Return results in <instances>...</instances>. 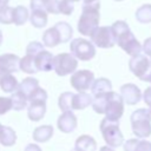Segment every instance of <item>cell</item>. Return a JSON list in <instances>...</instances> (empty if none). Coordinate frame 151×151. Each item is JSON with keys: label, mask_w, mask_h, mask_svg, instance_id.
<instances>
[{"label": "cell", "mask_w": 151, "mask_h": 151, "mask_svg": "<svg viewBox=\"0 0 151 151\" xmlns=\"http://www.w3.org/2000/svg\"><path fill=\"white\" fill-rule=\"evenodd\" d=\"M58 9H59V13L64 15H71L74 11V5L68 0H59Z\"/></svg>", "instance_id": "e575fe53"}, {"label": "cell", "mask_w": 151, "mask_h": 151, "mask_svg": "<svg viewBox=\"0 0 151 151\" xmlns=\"http://www.w3.org/2000/svg\"><path fill=\"white\" fill-rule=\"evenodd\" d=\"M111 31L116 44L129 55L136 57L142 53V45L131 32L129 25L123 20H117L112 24Z\"/></svg>", "instance_id": "6da1fadb"}, {"label": "cell", "mask_w": 151, "mask_h": 151, "mask_svg": "<svg viewBox=\"0 0 151 151\" xmlns=\"http://www.w3.org/2000/svg\"><path fill=\"white\" fill-rule=\"evenodd\" d=\"M19 68H20L22 72L28 73V74L37 73L38 70H37V66H35L34 57H33V55H29V54H26L25 57L20 58V61H19Z\"/></svg>", "instance_id": "f1b7e54d"}, {"label": "cell", "mask_w": 151, "mask_h": 151, "mask_svg": "<svg viewBox=\"0 0 151 151\" xmlns=\"http://www.w3.org/2000/svg\"><path fill=\"white\" fill-rule=\"evenodd\" d=\"M71 54L80 61H88L96 55V46L86 39L76 38L70 42Z\"/></svg>", "instance_id": "5b68a950"}, {"label": "cell", "mask_w": 151, "mask_h": 151, "mask_svg": "<svg viewBox=\"0 0 151 151\" xmlns=\"http://www.w3.org/2000/svg\"><path fill=\"white\" fill-rule=\"evenodd\" d=\"M61 44L60 40V35L58 33V31L55 29V27H50L48 29H46L42 34V45L46 47H55L57 45Z\"/></svg>", "instance_id": "44dd1931"}, {"label": "cell", "mask_w": 151, "mask_h": 151, "mask_svg": "<svg viewBox=\"0 0 151 151\" xmlns=\"http://www.w3.org/2000/svg\"><path fill=\"white\" fill-rule=\"evenodd\" d=\"M24 151H42L41 149H40V146L39 145H37V144H28L26 147H25V150Z\"/></svg>", "instance_id": "ab89813d"}, {"label": "cell", "mask_w": 151, "mask_h": 151, "mask_svg": "<svg viewBox=\"0 0 151 151\" xmlns=\"http://www.w3.org/2000/svg\"><path fill=\"white\" fill-rule=\"evenodd\" d=\"M114 1H123V0H114Z\"/></svg>", "instance_id": "c3c4849f"}, {"label": "cell", "mask_w": 151, "mask_h": 151, "mask_svg": "<svg viewBox=\"0 0 151 151\" xmlns=\"http://www.w3.org/2000/svg\"><path fill=\"white\" fill-rule=\"evenodd\" d=\"M100 1L99 0H84L81 5V14L78 20V31L80 34L90 37L100 20Z\"/></svg>", "instance_id": "7a4b0ae2"}, {"label": "cell", "mask_w": 151, "mask_h": 151, "mask_svg": "<svg viewBox=\"0 0 151 151\" xmlns=\"http://www.w3.org/2000/svg\"><path fill=\"white\" fill-rule=\"evenodd\" d=\"M124 113V101L119 93L110 91L105 107V118L111 122H119Z\"/></svg>", "instance_id": "ba28073f"}, {"label": "cell", "mask_w": 151, "mask_h": 151, "mask_svg": "<svg viewBox=\"0 0 151 151\" xmlns=\"http://www.w3.org/2000/svg\"><path fill=\"white\" fill-rule=\"evenodd\" d=\"M91 90H92L93 96H98V94L112 91V84L107 78H98L93 80Z\"/></svg>", "instance_id": "7402d4cb"}, {"label": "cell", "mask_w": 151, "mask_h": 151, "mask_svg": "<svg viewBox=\"0 0 151 151\" xmlns=\"http://www.w3.org/2000/svg\"><path fill=\"white\" fill-rule=\"evenodd\" d=\"M12 110V100L9 97H0V116Z\"/></svg>", "instance_id": "8d00e7d4"}, {"label": "cell", "mask_w": 151, "mask_h": 151, "mask_svg": "<svg viewBox=\"0 0 151 151\" xmlns=\"http://www.w3.org/2000/svg\"><path fill=\"white\" fill-rule=\"evenodd\" d=\"M19 61L20 58L17 54H12V53L0 54V79L7 74L18 72L20 70Z\"/></svg>", "instance_id": "8fae6325"}, {"label": "cell", "mask_w": 151, "mask_h": 151, "mask_svg": "<svg viewBox=\"0 0 151 151\" xmlns=\"http://www.w3.org/2000/svg\"><path fill=\"white\" fill-rule=\"evenodd\" d=\"M124 151H151V142L146 139L132 138L123 143Z\"/></svg>", "instance_id": "2e32d148"}, {"label": "cell", "mask_w": 151, "mask_h": 151, "mask_svg": "<svg viewBox=\"0 0 151 151\" xmlns=\"http://www.w3.org/2000/svg\"><path fill=\"white\" fill-rule=\"evenodd\" d=\"M29 18L28 9L25 6H17L13 11V24L17 26L24 25Z\"/></svg>", "instance_id": "f546056e"}, {"label": "cell", "mask_w": 151, "mask_h": 151, "mask_svg": "<svg viewBox=\"0 0 151 151\" xmlns=\"http://www.w3.org/2000/svg\"><path fill=\"white\" fill-rule=\"evenodd\" d=\"M34 61H35L38 72L39 71L48 72V71L53 70V55L51 52H48L46 50H42L41 52H39L34 57Z\"/></svg>", "instance_id": "5bb4252c"}, {"label": "cell", "mask_w": 151, "mask_h": 151, "mask_svg": "<svg viewBox=\"0 0 151 151\" xmlns=\"http://www.w3.org/2000/svg\"><path fill=\"white\" fill-rule=\"evenodd\" d=\"M71 151H78V150H76V149H74V147H73V149H72V150H71Z\"/></svg>", "instance_id": "f6af8a7d"}, {"label": "cell", "mask_w": 151, "mask_h": 151, "mask_svg": "<svg viewBox=\"0 0 151 151\" xmlns=\"http://www.w3.org/2000/svg\"><path fill=\"white\" fill-rule=\"evenodd\" d=\"M1 42H2V32L0 31V45H1Z\"/></svg>", "instance_id": "7bdbcfd3"}, {"label": "cell", "mask_w": 151, "mask_h": 151, "mask_svg": "<svg viewBox=\"0 0 151 151\" xmlns=\"http://www.w3.org/2000/svg\"><path fill=\"white\" fill-rule=\"evenodd\" d=\"M77 67L78 60L71 53H59L53 57V71L60 77L76 72Z\"/></svg>", "instance_id": "52a82bcc"}, {"label": "cell", "mask_w": 151, "mask_h": 151, "mask_svg": "<svg viewBox=\"0 0 151 151\" xmlns=\"http://www.w3.org/2000/svg\"><path fill=\"white\" fill-rule=\"evenodd\" d=\"M78 125V120H77V117L76 114L72 112V111H65L63 112L58 120H57V126L58 129L64 132V133H71L76 130Z\"/></svg>", "instance_id": "4fadbf2b"}, {"label": "cell", "mask_w": 151, "mask_h": 151, "mask_svg": "<svg viewBox=\"0 0 151 151\" xmlns=\"http://www.w3.org/2000/svg\"><path fill=\"white\" fill-rule=\"evenodd\" d=\"M142 51H144L145 55L151 60V37L144 40V44L142 46Z\"/></svg>", "instance_id": "74e56055"}, {"label": "cell", "mask_w": 151, "mask_h": 151, "mask_svg": "<svg viewBox=\"0 0 151 151\" xmlns=\"http://www.w3.org/2000/svg\"><path fill=\"white\" fill-rule=\"evenodd\" d=\"M91 42L99 48H111L116 45L111 26H99L90 35Z\"/></svg>", "instance_id": "9c48e42d"}, {"label": "cell", "mask_w": 151, "mask_h": 151, "mask_svg": "<svg viewBox=\"0 0 151 151\" xmlns=\"http://www.w3.org/2000/svg\"><path fill=\"white\" fill-rule=\"evenodd\" d=\"M149 112H150V114H151V107H150V109H149Z\"/></svg>", "instance_id": "bcb514c9"}, {"label": "cell", "mask_w": 151, "mask_h": 151, "mask_svg": "<svg viewBox=\"0 0 151 151\" xmlns=\"http://www.w3.org/2000/svg\"><path fill=\"white\" fill-rule=\"evenodd\" d=\"M68 1H71V2H77V1H80V0H68Z\"/></svg>", "instance_id": "ee69618b"}, {"label": "cell", "mask_w": 151, "mask_h": 151, "mask_svg": "<svg viewBox=\"0 0 151 151\" xmlns=\"http://www.w3.org/2000/svg\"><path fill=\"white\" fill-rule=\"evenodd\" d=\"M55 29L58 31L59 35H60V40L61 42H67L71 40L72 35H73V29L71 27V25L66 21H59L54 25Z\"/></svg>", "instance_id": "83f0119b"}, {"label": "cell", "mask_w": 151, "mask_h": 151, "mask_svg": "<svg viewBox=\"0 0 151 151\" xmlns=\"http://www.w3.org/2000/svg\"><path fill=\"white\" fill-rule=\"evenodd\" d=\"M99 151H114V149H112V147H110V146H101V147L99 149Z\"/></svg>", "instance_id": "60d3db41"}, {"label": "cell", "mask_w": 151, "mask_h": 151, "mask_svg": "<svg viewBox=\"0 0 151 151\" xmlns=\"http://www.w3.org/2000/svg\"><path fill=\"white\" fill-rule=\"evenodd\" d=\"M13 11L14 8L8 5L0 7V22L4 25L13 24Z\"/></svg>", "instance_id": "836d02e7"}, {"label": "cell", "mask_w": 151, "mask_h": 151, "mask_svg": "<svg viewBox=\"0 0 151 151\" xmlns=\"http://www.w3.org/2000/svg\"><path fill=\"white\" fill-rule=\"evenodd\" d=\"M19 83L13 74H7L0 79V87L6 93H13L18 90Z\"/></svg>", "instance_id": "d4e9b609"}, {"label": "cell", "mask_w": 151, "mask_h": 151, "mask_svg": "<svg viewBox=\"0 0 151 151\" xmlns=\"http://www.w3.org/2000/svg\"><path fill=\"white\" fill-rule=\"evenodd\" d=\"M136 19L140 24L151 22V4H144L136 11Z\"/></svg>", "instance_id": "4dcf8cb0"}, {"label": "cell", "mask_w": 151, "mask_h": 151, "mask_svg": "<svg viewBox=\"0 0 151 151\" xmlns=\"http://www.w3.org/2000/svg\"><path fill=\"white\" fill-rule=\"evenodd\" d=\"M93 97L86 92H78L73 94L72 99V111L73 110H84L92 104Z\"/></svg>", "instance_id": "e0dca14e"}, {"label": "cell", "mask_w": 151, "mask_h": 151, "mask_svg": "<svg viewBox=\"0 0 151 151\" xmlns=\"http://www.w3.org/2000/svg\"><path fill=\"white\" fill-rule=\"evenodd\" d=\"M120 97L127 105H136L142 99V92L139 87L132 83H127L120 86Z\"/></svg>", "instance_id": "7c38bea8"}, {"label": "cell", "mask_w": 151, "mask_h": 151, "mask_svg": "<svg viewBox=\"0 0 151 151\" xmlns=\"http://www.w3.org/2000/svg\"><path fill=\"white\" fill-rule=\"evenodd\" d=\"M46 113V103H32L27 106V116L32 122L40 120Z\"/></svg>", "instance_id": "d6986e66"}, {"label": "cell", "mask_w": 151, "mask_h": 151, "mask_svg": "<svg viewBox=\"0 0 151 151\" xmlns=\"http://www.w3.org/2000/svg\"><path fill=\"white\" fill-rule=\"evenodd\" d=\"M27 99H28L29 104H32V103H46V100H47V92L39 86L27 97Z\"/></svg>", "instance_id": "d6a6232c"}, {"label": "cell", "mask_w": 151, "mask_h": 151, "mask_svg": "<svg viewBox=\"0 0 151 151\" xmlns=\"http://www.w3.org/2000/svg\"><path fill=\"white\" fill-rule=\"evenodd\" d=\"M28 19L32 26L35 28H42L47 24V13L44 9H32Z\"/></svg>", "instance_id": "603a6c76"}, {"label": "cell", "mask_w": 151, "mask_h": 151, "mask_svg": "<svg viewBox=\"0 0 151 151\" xmlns=\"http://www.w3.org/2000/svg\"><path fill=\"white\" fill-rule=\"evenodd\" d=\"M8 1H9V0H0V7L8 5Z\"/></svg>", "instance_id": "b9f144b4"}, {"label": "cell", "mask_w": 151, "mask_h": 151, "mask_svg": "<svg viewBox=\"0 0 151 151\" xmlns=\"http://www.w3.org/2000/svg\"><path fill=\"white\" fill-rule=\"evenodd\" d=\"M130 71L142 81L151 80V60L145 54H138L136 57H131L129 61Z\"/></svg>", "instance_id": "8992f818"}, {"label": "cell", "mask_w": 151, "mask_h": 151, "mask_svg": "<svg viewBox=\"0 0 151 151\" xmlns=\"http://www.w3.org/2000/svg\"><path fill=\"white\" fill-rule=\"evenodd\" d=\"M59 0H31L29 7L32 9H44L46 13L59 14Z\"/></svg>", "instance_id": "9a60e30c"}, {"label": "cell", "mask_w": 151, "mask_h": 151, "mask_svg": "<svg viewBox=\"0 0 151 151\" xmlns=\"http://www.w3.org/2000/svg\"><path fill=\"white\" fill-rule=\"evenodd\" d=\"M37 87H39V80L33 78V77H27L21 83H19L18 90L20 92H22L26 97H28Z\"/></svg>", "instance_id": "4316f807"}, {"label": "cell", "mask_w": 151, "mask_h": 151, "mask_svg": "<svg viewBox=\"0 0 151 151\" xmlns=\"http://www.w3.org/2000/svg\"><path fill=\"white\" fill-rule=\"evenodd\" d=\"M53 136V126L51 125H41L34 129L33 131V139L38 143H45L48 142Z\"/></svg>", "instance_id": "ffe728a7"}, {"label": "cell", "mask_w": 151, "mask_h": 151, "mask_svg": "<svg viewBox=\"0 0 151 151\" xmlns=\"http://www.w3.org/2000/svg\"><path fill=\"white\" fill-rule=\"evenodd\" d=\"M74 149L78 151H96L97 150V142L93 137L88 134H81L77 138Z\"/></svg>", "instance_id": "ac0fdd59"}, {"label": "cell", "mask_w": 151, "mask_h": 151, "mask_svg": "<svg viewBox=\"0 0 151 151\" xmlns=\"http://www.w3.org/2000/svg\"><path fill=\"white\" fill-rule=\"evenodd\" d=\"M2 126H4V125H1V124H0V130H1V129H2Z\"/></svg>", "instance_id": "7dc6e473"}, {"label": "cell", "mask_w": 151, "mask_h": 151, "mask_svg": "<svg viewBox=\"0 0 151 151\" xmlns=\"http://www.w3.org/2000/svg\"><path fill=\"white\" fill-rule=\"evenodd\" d=\"M143 100H144V103L149 107H151V86L146 87V90L144 91V93H143Z\"/></svg>", "instance_id": "f35d334b"}, {"label": "cell", "mask_w": 151, "mask_h": 151, "mask_svg": "<svg viewBox=\"0 0 151 151\" xmlns=\"http://www.w3.org/2000/svg\"><path fill=\"white\" fill-rule=\"evenodd\" d=\"M93 80H94V74L92 71L79 70L72 73L70 83H71V86L78 92H85L86 90L91 88Z\"/></svg>", "instance_id": "30bf717a"}, {"label": "cell", "mask_w": 151, "mask_h": 151, "mask_svg": "<svg viewBox=\"0 0 151 151\" xmlns=\"http://www.w3.org/2000/svg\"><path fill=\"white\" fill-rule=\"evenodd\" d=\"M101 136L107 144V146L114 149L118 146H122L124 143V136L119 129V123L118 122H111L104 118L100 122L99 125Z\"/></svg>", "instance_id": "277c9868"}, {"label": "cell", "mask_w": 151, "mask_h": 151, "mask_svg": "<svg viewBox=\"0 0 151 151\" xmlns=\"http://www.w3.org/2000/svg\"><path fill=\"white\" fill-rule=\"evenodd\" d=\"M9 98H11V100H12V110L21 111V110H24V109L27 107L28 99H27V97H26L22 92H20L19 90H17L15 92H13Z\"/></svg>", "instance_id": "484cf974"}, {"label": "cell", "mask_w": 151, "mask_h": 151, "mask_svg": "<svg viewBox=\"0 0 151 151\" xmlns=\"http://www.w3.org/2000/svg\"><path fill=\"white\" fill-rule=\"evenodd\" d=\"M131 127L138 139H145L151 136V114L147 109H138L132 112Z\"/></svg>", "instance_id": "3957f363"}, {"label": "cell", "mask_w": 151, "mask_h": 151, "mask_svg": "<svg viewBox=\"0 0 151 151\" xmlns=\"http://www.w3.org/2000/svg\"><path fill=\"white\" fill-rule=\"evenodd\" d=\"M17 142V133L9 126H2L0 130V144L4 146H13Z\"/></svg>", "instance_id": "cb8c5ba5"}, {"label": "cell", "mask_w": 151, "mask_h": 151, "mask_svg": "<svg viewBox=\"0 0 151 151\" xmlns=\"http://www.w3.org/2000/svg\"><path fill=\"white\" fill-rule=\"evenodd\" d=\"M72 92H64L59 96L58 98V106L59 109L65 112V111H72V99H73Z\"/></svg>", "instance_id": "1f68e13d"}, {"label": "cell", "mask_w": 151, "mask_h": 151, "mask_svg": "<svg viewBox=\"0 0 151 151\" xmlns=\"http://www.w3.org/2000/svg\"><path fill=\"white\" fill-rule=\"evenodd\" d=\"M42 50H44V45L41 42H39V41H32L26 47V54H29V55L35 57Z\"/></svg>", "instance_id": "d590c367"}, {"label": "cell", "mask_w": 151, "mask_h": 151, "mask_svg": "<svg viewBox=\"0 0 151 151\" xmlns=\"http://www.w3.org/2000/svg\"><path fill=\"white\" fill-rule=\"evenodd\" d=\"M150 83H151V80H150Z\"/></svg>", "instance_id": "681fc988"}]
</instances>
